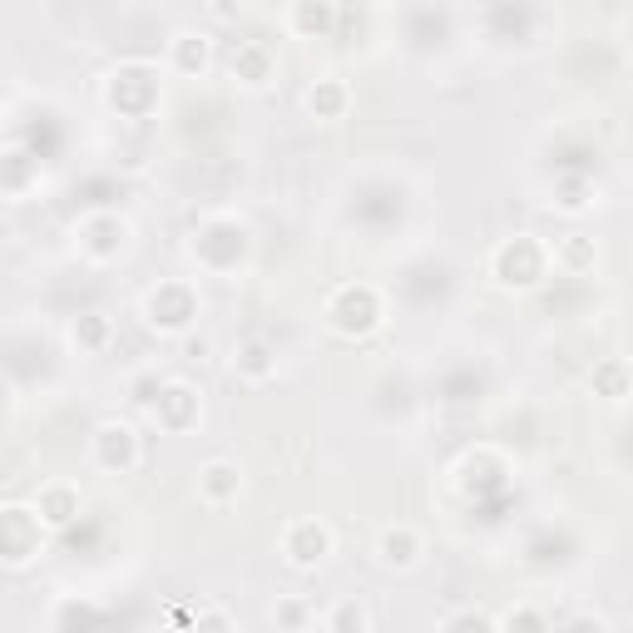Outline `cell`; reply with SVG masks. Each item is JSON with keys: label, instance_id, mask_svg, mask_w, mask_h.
Segmentation results:
<instances>
[{"label": "cell", "instance_id": "6da1fadb", "mask_svg": "<svg viewBox=\"0 0 633 633\" xmlns=\"http://www.w3.org/2000/svg\"><path fill=\"white\" fill-rule=\"evenodd\" d=\"M144 316H148L154 332L174 336V332H184V326L198 316V297L188 292L184 282H164V287H154V292L144 297Z\"/></svg>", "mask_w": 633, "mask_h": 633}, {"label": "cell", "instance_id": "44dd1931", "mask_svg": "<svg viewBox=\"0 0 633 633\" xmlns=\"http://www.w3.org/2000/svg\"><path fill=\"white\" fill-rule=\"evenodd\" d=\"M559 633H609V623H603L599 613H574V619L564 623Z\"/></svg>", "mask_w": 633, "mask_h": 633}, {"label": "cell", "instance_id": "5bb4252c", "mask_svg": "<svg viewBox=\"0 0 633 633\" xmlns=\"http://www.w3.org/2000/svg\"><path fill=\"white\" fill-rule=\"evenodd\" d=\"M629 381H633V371H629V362H603V366H593V386H599L609 401H619V396H629Z\"/></svg>", "mask_w": 633, "mask_h": 633}, {"label": "cell", "instance_id": "ba28073f", "mask_svg": "<svg viewBox=\"0 0 633 633\" xmlns=\"http://www.w3.org/2000/svg\"><path fill=\"white\" fill-rule=\"evenodd\" d=\"M237 490H243V475H237V465H227V460H208L203 470H198V495H203L208 504H227V500H237Z\"/></svg>", "mask_w": 633, "mask_h": 633}, {"label": "cell", "instance_id": "e0dca14e", "mask_svg": "<svg viewBox=\"0 0 633 633\" xmlns=\"http://www.w3.org/2000/svg\"><path fill=\"white\" fill-rule=\"evenodd\" d=\"M75 342H79V346H89V352H99V346L109 342V316L85 312V316L75 322Z\"/></svg>", "mask_w": 633, "mask_h": 633}, {"label": "cell", "instance_id": "ac0fdd59", "mask_svg": "<svg viewBox=\"0 0 633 633\" xmlns=\"http://www.w3.org/2000/svg\"><path fill=\"white\" fill-rule=\"evenodd\" d=\"M554 263H559V267H589L593 263V243H589V237H579V233L564 237V243L554 247Z\"/></svg>", "mask_w": 633, "mask_h": 633}, {"label": "cell", "instance_id": "8992f818", "mask_svg": "<svg viewBox=\"0 0 633 633\" xmlns=\"http://www.w3.org/2000/svg\"><path fill=\"white\" fill-rule=\"evenodd\" d=\"M376 554H381L386 569H411L421 559V534L411 524H386L381 540H376Z\"/></svg>", "mask_w": 633, "mask_h": 633}, {"label": "cell", "instance_id": "3957f363", "mask_svg": "<svg viewBox=\"0 0 633 633\" xmlns=\"http://www.w3.org/2000/svg\"><path fill=\"white\" fill-rule=\"evenodd\" d=\"M376 316H381V302H376L371 287H342V292L332 297V326L346 336L356 332H371Z\"/></svg>", "mask_w": 633, "mask_h": 633}, {"label": "cell", "instance_id": "30bf717a", "mask_svg": "<svg viewBox=\"0 0 633 633\" xmlns=\"http://www.w3.org/2000/svg\"><path fill=\"white\" fill-rule=\"evenodd\" d=\"M35 514L49 524V530H59V524H69L79 514V490L75 485H45L35 500Z\"/></svg>", "mask_w": 633, "mask_h": 633}, {"label": "cell", "instance_id": "8fae6325", "mask_svg": "<svg viewBox=\"0 0 633 633\" xmlns=\"http://www.w3.org/2000/svg\"><path fill=\"white\" fill-rule=\"evenodd\" d=\"M346 85L342 79H316L312 89H307V114L312 119H342L346 114Z\"/></svg>", "mask_w": 633, "mask_h": 633}, {"label": "cell", "instance_id": "7a4b0ae2", "mask_svg": "<svg viewBox=\"0 0 633 633\" xmlns=\"http://www.w3.org/2000/svg\"><path fill=\"white\" fill-rule=\"evenodd\" d=\"M282 554L292 569H316L332 554V530L322 520H292L282 534Z\"/></svg>", "mask_w": 633, "mask_h": 633}, {"label": "cell", "instance_id": "d6986e66", "mask_svg": "<svg viewBox=\"0 0 633 633\" xmlns=\"http://www.w3.org/2000/svg\"><path fill=\"white\" fill-rule=\"evenodd\" d=\"M500 633H549V629H544L540 609H530V603H520V609H510V613H504Z\"/></svg>", "mask_w": 633, "mask_h": 633}, {"label": "cell", "instance_id": "277c9868", "mask_svg": "<svg viewBox=\"0 0 633 633\" xmlns=\"http://www.w3.org/2000/svg\"><path fill=\"white\" fill-rule=\"evenodd\" d=\"M95 460L109 470H129L138 460V435L129 421H99L95 425Z\"/></svg>", "mask_w": 633, "mask_h": 633}, {"label": "cell", "instance_id": "5b68a950", "mask_svg": "<svg viewBox=\"0 0 633 633\" xmlns=\"http://www.w3.org/2000/svg\"><path fill=\"white\" fill-rule=\"evenodd\" d=\"M154 415H158V425H168V431H188V425L198 421V391H193L188 381H168V386H158Z\"/></svg>", "mask_w": 633, "mask_h": 633}, {"label": "cell", "instance_id": "9c48e42d", "mask_svg": "<svg viewBox=\"0 0 633 633\" xmlns=\"http://www.w3.org/2000/svg\"><path fill=\"white\" fill-rule=\"evenodd\" d=\"M208 55H213V45H208L203 30H178L174 40H168V59H174V69H184V75H203L208 69Z\"/></svg>", "mask_w": 633, "mask_h": 633}, {"label": "cell", "instance_id": "52a82bcc", "mask_svg": "<svg viewBox=\"0 0 633 633\" xmlns=\"http://www.w3.org/2000/svg\"><path fill=\"white\" fill-rule=\"evenodd\" d=\"M233 79H243L247 89H263L267 79H273V49L257 45V40H243V45L233 49Z\"/></svg>", "mask_w": 633, "mask_h": 633}, {"label": "cell", "instance_id": "9a60e30c", "mask_svg": "<svg viewBox=\"0 0 633 633\" xmlns=\"http://www.w3.org/2000/svg\"><path fill=\"white\" fill-rule=\"evenodd\" d=\"M287 25H292L297 35H316V30L332 25V5H316V0H302V5L287 10Z\"/></svg>", "mask_w": 633, "mask_h": 633}, {"label": "cell", "instance_id": "2e32d148", "mask_svg": "<svg viewBox=\"0 0 633 633\" xmlns=\"http://www.w3.org/2000/svg\"><path fill=\"white\" fill-rule=\"evenodd\" d=\"M20 520H25V510H20V504H10V510H5V559L10 564H25L30 554H35L25 540H20Z\"/></svg>", "mask_w": 633, "mask_h": 633}, {"label": "cell", "instance_id": "7402d4cb", "mask_svg": "<svg viewBox=\"0 0 633 633\" xmlns=\"http://www.w3.org/2000/svg\"><path fill=\"white\" fill-rule=\"evenodd\" d=\"M193 633H233V623H227L223 613H208V623H203V629H193Z\"/></svg>", "mask_w": 633, "mask_h": 633}, {"label": "cell", "instance_id": "ffe728a7", "mask_svg": "<svg viewBox=\"0 0 633 633\" xmlns=\"http://www.w3.org/2000/svg\"><path fill=\"white\" fill-rule=\"evenodd\" d=\"M273 619L282 623V629H302V623H307V609H302L297 599H282V603L273 609Z\"/></svg>", "mask_w": 633, "mask_h": 633}, {"label": "cell", "instance_id": "4fadbf2b", "mask_svg": "<svg viewBox=\"0 0 633 633\" xmlns=\"http://www.w3.org/2000/svg\"><path fill=\"white\" fill-rule=\"evenodd\" d=\"M233 366L247 376V381H267L277 362H273V352H267L263 342H243V346H237V352H233Z\"/></svg>", "mask_w": 633, "mask_h": 633}, {"label": "cell", "instance_id": "7c38bea8", "mask_svg": "<svg viewBox=\"0 0 633 633\" xmlns=\"http://www.w3.org/2000/svg\"><path fill=\"white\" fill-rule=\"evenodd\" d=\"M366 629H371V613H366V603L356 593H346V599H336L326 609V633H366Z\"/></svg>", "mask_w": 633, "mask_h": 633}]
</instances>
